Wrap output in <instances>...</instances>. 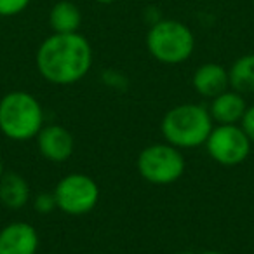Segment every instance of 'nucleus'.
I'll return each instance as SVG.
<instances>
[{
  "mask_svg": "<svg viewBox=\"0 0 254 254\" xmlns=\"http://www.w3.org/2000/svg\"><path fill=\"white\" fill-rule=\"evenodd\" d=\"M214 120L209 108L198 103H181L164 113L160 134L164 141L180 150H193L205 145Z\"/></svg>",
  "mask_w": 254,
  "mask_h": 254,
  "instance_id": "f03ea898",
  "label": "nucleus"
},
{
  "mask_svg": "<svg viewBox=\"0 0 254 254\" xmlns=\"http://www.w3.org/2000/svg\"><path fill=\"white\" fill-rule=\"evenodd\" d=\"M94 2H98V4H105V5H108V4H113V2H117V0H94Z\"/></svg>",
  "mask_w": 254,
  "mask_h": 254,
  "instance_id": "6ab92c4d",
  "label": "nucleus"
},
{
  "mask_svg": "<svg viewBox=\"0 0 254 254\" xmlns=\"http://www.w3.org/2000/svg\"><path fill=\"white\" fill-rule=\"evenodd\" d=\"M32 0H0V18H12L25 11Z\"/></svg>",
  "mask_w": 254,
  "mask_h": 254,
  "instance_id": "dca6fc26",
  "label": "nucleus"
},
{
  "mask_svg": "<svg viewBox=\"0 0 254 254\" xmlns=\"http://www.w3.org/2000/svg\"><path fill=\"white\" fill-rule=\"evenodd\" d=\"M209 113L214 124H240L246 113V96L233 89H226L216 98L209 99Z\"/></svg>",
  "mask_w": 254,
  "mask_h": 254,
  "instance_id": "9b49d317",
  "label": "nucleus"
},
{
  "mask_svg": "<svg viewBox=\"0 0 254 254\" xmlns=\"http://www.w3.org/2000/svg\"><path fill=\"white\" fill-rule=\"evenodd\" d=\"M32 200V188L26 178L16 171H5L0 180V204L7 209L18 211L30 204Z\"/></svg>",
  "mask_w": 254,
  "mask_h": 254,
  "instance_id": "f8f14e48",
  "label": "nucleus"
},
{
  "mask_svg": "<svg viewBox=\"0 0 254 254\" xmlns=\"http://www.w3.org/2000/svg\"><path fill=\"white\" fill-rule=\"evenodd\" d=\"M94 54L82 33H53L39 46L35 66L39 75L53 85H73L87 77Z\"/></svg>",
  "mask_w": 254,
  "mask_h": 254,
  "instance_id": "f257e3e1",
  "label": "nucleus"
},
{
  "mask_svg": "<svg viewBox=\"0 0 254 254\" xmlns=\"http://www.w3.org/2000/svg\"><path fill=\"white\" fill-rule=\"evenodd\" d=\"M40 237L28 221H11L0 230V254H37Z\"/></svg>",
  "mask_w": 254,
  "mask_h": 254,
  "instance_id": "1a4fd4ad",
  "label": "nucleus"
},
{
  "mask_svg": "<svg viewBox=\"0 0 254 254\" xmlns=\"http://www.w3.org/2000/svg\"><path fill=\"white\" fill-rule=\"evenodd\" d=\"M240 127H242L244 132L249 136V139L254 145V105H247L246 113H244L242 120H240Z\"/></svg>",
  "mask_w": 254,
  "mask_h": 254,
  "instance_id": "f3484780",
  "label": "nucleus"
},
{
  "mask_svg": "<svg viewBox=\"0 0 254 254\" xmlns=\"http://www.w3.org/2000/svg\"><path fill=\"white\" fill-rule=\"evenodd\" d=\"M204 148L212 162L223 167H235L249 159L253 141L240 124H214Z\"/></svg>",
  "mask_w": 254,
  "mask_h": 254,
  "instance_id": "0eeeda50",
  "label": "nucleus"
},
{
  "mask_svg": "<svg viewBox=\"0 0 254 254\" xmlns=\"http://www.w3.org/2000/svg\"><path fill=\"white\" fill-rule=\"evenodd\" d=\"M58 211L66 216H85L99 204L101 190L94 178L84 173H70L56 183L53 190Z\"/></svg>",
  "mask_w": 254,
  "mask_h": 254,
  "instance_id": "423d86ee",
  "label": "nucleus"
},
{
  "mask_svg": "<svg viewBox=\"0 0 254 254\" xmlns=\"http://www.w3.org/2000/svg\"><path fill=\"white\" fill-rule=\"evenodd\" d=\"M191 87L200 98L212 99L230 89L228 68L219 63H204L191 75Z\"/></svg>",
  "mask_w": 254,
  "mask_h": 254,
  "instance_id": "9d476101",
  "label": "nucleus"
},
{
  "mask_svg": "<svg viewBox=\"0 0 254 254\" xmlns=\"http://www.w3.org/2000/svg\"><path fill=\"white\" fill-rule=\"evenodd\" d=\"M4 173H5V167H4V162H2V159H0V180H2Z\"/></svg>",
  "mask_w": 254,
  "mask_h": 254,
  "instance_id": "aec40b11",
  "label": "nucleus"
},
{
  "mask_svg": "<svg viewBox=\"0 0 254 254\" xmlns=\"http://www.w3.org/2000/svg\"><path fill=\"white\" fill-rule=\"evenodd\" d=\"M230 89L240 94H253L254 92V54H244L237 58L228 68Z\"/></svg>",
  "mask_w": 254,
  "mask_h": 254,
  "instance_id": "4468645a",
  "label": "nucleus"
},
{
  "mask_svg": "<svg viewBox=\"0 0 254 254\" xmlns=\"http://www.w3.org/2000/svg\"><path fill=\"white\" fill-rule=\"evenodd\" d=\"M49 25L53 33H75L82 25V12L70 0H60L49 11Z\"/></svg>",
  "mask_w": 254,
  "mask_h": 254,
  "instance_id": "ddd939ff",
  "label": "nucleus"
},
{
  "mask_svg": "<svg viewBox=\"0 0 254 254\" xmlns=\"http://www.w3.org/2000/svg\"><path fill=\"white\" fill-rule=\"evenodd\" d=\"M136 169L146 183L155 187H167L183 178L187 159L183 155V150L169 143H152L138 153Z\"/></svg>",
  "mask_w": 254,
  "mask_h": 254,
  "instance_id": "39448f33",
  "label": "nucleus"
},
{
  "mask_svg": "<svg viewBox=\"0 0 254 254\" xmlns=\"http://www.w3.org/2000/svg\"><path fill=\"white\" fill-rule=\"evenodd\" d=\"M46 126L42 103L26 91H11L0 98V132L11 141L35 139Z\"/></svg>",
  "mask_w": 254,
  "mask_h": 254,
  "instance_id": "7ed1b4c3",
  "label": "nucleus"
},
{
  "mask_svg": "<svg viewBox=\"0 0 254 254\" xmlns=\"http://www.w3.org/2000/svg\"><path fill=\"white\" fill-rule=\"evenodd\" d=\"M195 254H226L223 251H216V249H207V251H200V253H195Z\"/></svg>",
  "mask_w": 254,
  "mask_h": 254,
  "instance_id": "a211bd4d",
  "label": "nucleus"
},
{
  "mask_svg": "<svg viewBox=\"0 0 254 254\" xmlns=\"http://www.w3.org/2000/svg\"><path fill=\"white\" fill-rule=\"evenodd\" d=\"M37 150L47 162L64 164L75 152V138L71 131L60 124H46L35 138Z\"/></svg>",
  "mask_w": 254,
  "mask_h": 254,
  "instance_id": "6e6552de",
  "label": "nucleus"
},
{
  "mask_svg": "<svg viewBox=\"0 0 254 254\" xmlns=\"http://www.w3.org/2000/svg\"><path fill=\"white\" fill-rule=\"evenodd\" d=\"M146 49L150 56L162 64H181L195 51V35L188 25L178 19H160L146 33Z\"/></svg>",
  "mask_w": 254,
  "mask_h": 254,
  "instance_id": "20e7f679",
  "label": "nucleus"
},
{
  "mask_svg": "<svg viewBox=\"0 0 254 254\" xmlns=\"http://www.w3.org/2000/svg\"><path fill=\"white\" fill-rule=\"evenodd\" d=\"M32 205H33V211L40 216L53 214L54 211H58L56 197H54L53 191H40L39 195L33 197Z\"/></svg>",
  "mask_w": 254,
  "mask_h": 254,
  "instance_id": "2eb2a0df",
  "label": "nucleus"
}]
</instances>
